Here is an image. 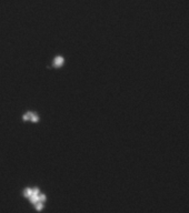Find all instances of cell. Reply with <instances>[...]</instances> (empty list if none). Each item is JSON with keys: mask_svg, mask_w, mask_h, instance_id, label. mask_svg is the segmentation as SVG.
Instances as JSON below:
<instances>
[{"mask_svg": "<svg viewBox=\"0 0 189 213\" xmlns=\"http://www.w3.org/2000/svg\"><path fill=\"white\" fill-rule=\"evenodd\" d=\"M24 196L27 198L28 200L31 202L36 210H39V211L42 210L44 203V201H46V195L40 193L39 190H37V189L26 188L25 191H24Z\"/></svg>", "mask_w": 189, "mask_h": 213, "instance_id": "cell-1", "label": "cell"}, {"mask_svg": "<svg viewBox=\"0 0 189 213\" xmlns=\"http://www.w3.org/2000/svg\"><path fill=\"white\" fill-rule=\"evenodd\" d=\"M22 120L30 121L32 123H37V122H39V117H38V114H36V113L33 112H27L22 115Z\"/></svg>", "mask_w": 189, "mask_h": 213, "instance_id": "cell-2", "label": "cell"}, {"mask_svg": "<svg viewBox=\"0 0 189 213\" xmlns=\"http://www.w3.org/2000/svg\"><path fill=\"white\" fill-rule=\"evenodd\" d=\"M63 62H65V59H63V58H61V57H57L56 59L54 60V67L58 68V67L63 66Z\"/></svg>", "mask_w": 189, "mask_h": 213, "instance_id": "cell-3", "label": "cell"}]
</instances>
